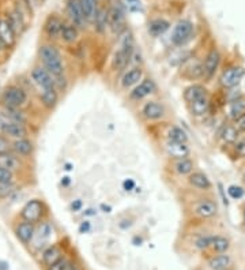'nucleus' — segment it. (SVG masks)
<instances>
[{"label": "nucleus", "instance_id": "nucleus-1", "mask_svg": "<svg viewBox=\"0 0 245 270\" xmlns=\"http://www.w3.org/2000/svg\"><path fill=\"white\" fill-rule=\"evenodd\" d=\"M42 66L51 73L53 78L64 75V64L59 48L53 44H42L38 51Z\"/></svg>", "mask_w": 245, "mask_h": 270}, {"label": "nucleus", "instance_id": "nucleus-2", "mask_svg": "<svg viewBox=\"0 0 245 270\" xmlns=\"http://www.w3.org/2000/svg\"><path fill=\"white\" fill-rule=\"evenodd\" d=\"M133 51V38L132 33L129 30H124L122 34V40H120V49H119L115 59H113V68L122 71L127 67L129 59L132 56Z\"/></svg>", "mask_w": 245, "mask_h": 270}, {"label": "nucleus", "instance_id": "nucleus-3", "mask_svg": "<svg viewBox=\"0 0 245 270\" xmlns=\"http://www.w3.org/2000/svg\"><path fill=\"white\" fill-rule=\"evenodd\" d=\"M0 101L5 108H20L27 103V93L20 86L10 85L1 92Z\"/></svg>", "mask_w": 245, "mask_h": 270}, {"label": "nucleus", "instance_id": "nucleus-4", "mask_svg": "<svg viewBox=\"0 0 245 270\" xmlns=\"http://www.w3.org/2000/svg\"><path fill=\"white\" fill-rule=\"evenodd\" d=\"M192 34H194V25H192V22L188 21V19H181L173 27L170 40H172L174 45L180 47V45H184L185 42L189 41Z\"/></svg>", "mask_w": 245, "mask_h": 270}, {"label": "nucleus", "instance_id": "nucleus-5", "mask_svg": "<svg viewBox=\"0 0 245 270\" xmlns=\"http://www.w3.org/2000/svg\"><path fill=\"white\" fill-rule=\"evenodd\" d=\"M66 11L68 19L71 21L74 26H77L78 29H85L86 27V16L82 8L81 1L79 0H67Z\"/></svg>", "mask_w": 245, "mask_h": 270}, {"label": "nucleus", "instance_id": "nucleus-6", "mask_svg": "<svg viewBox=\"0 0 245 270\" xmlns=\"http://www.w3.org/2000/svg\"><path fill=\"white\" fill-rule=\"evenodd\" d=\"M42 214H44V203L40 199H30L20 210V217L23 218V221L33 224L38 223Z\"/></svg>", "mask_w": 245, "mask_h": 270}, {"label": "nucleus", "instance_id": "nucleus-7", "mask_svg": "<svg viewBox=\"0 0 245 270\" xmlns=\"http://www.w3.org/2000/svg\"><path fill=\"white\" fill-rule=\"evenodd\" d=\"M244 68L240 67V66H232V67H228L222 71L220 77V82L225 89H232L240 83L241 79L244 78Z\"/></svg>", "mask_w": 245, "mask_h": 270}, {"label": "nucleus", "instance_id": "nucleus-8", "mask_svg": "<svg viewBox=\"0 0 245 270\" xmlns=\"http://www.w3.org/2000/svg\"><path fill=\"white\" fill-rule=\"evenodd\" d=\"M31 79L42 90L56 88L55 86V78L52 77L51 73L44 66H36L31 70Z\"/></svg>", "mask_w": 245, "mask_h": 270}, {"label": "nucleus", "instance_id": "nucleus-9", "mask_svg": "<svg viewBox=\"0 0 245 270\" xmlns=\"http://www.w3.org/2000/svg\"><path fill=\"white\" fill-rule=\"evenodd\" d=\"M108 15H109V26L115 33H122V31L127 30L124 27V10H122V5H113L108 10Z\"/></svg>", "mask_w": 245, "mask_h": 270}, {"label": "nucleus", "instance_id": "nucleus-10", "mask_svg": "<svg viewBox=\"0 0 245 270\" xmlns=\"http://www.w3.org/2000/svg\"><path fill=\"white\" fill-rule=\"evenodd\" d=\"M220 63H221L220 51H218L217 48L210 49L209 53H207L206 57H204L203 62L204 77H206V78H211V77L217 73V70L220 67Z\"/></svg>", "mask_w": 245, "mask_h": 270}, {"label": "nucleus", "instance_id": "nucleus-11", "mask_svg": "<svg viewBox=\"0 0 245 270\" xmlns=\"http://www.w3.org/2000/svg\"><path fill=\"white\" fill-rule=\"evenodd\" d=\"M66 22L61 19L60 16L57 15H49L46 18L45 23H44V31L48 36V38L51 40H57L60 38L61 30H63V26H64Z\"/></svg>", "mask_w": 245, "mask_h": 270}, {"label": "nucleus", "instance_id": "nucleus-12", "mask_svg": "<svg viewBox=\"0 0 245 270\" xmlns=\"http://www.w3.org/2000/svg\"><path fill=\"white\" fill-rule=\"evenodd\" d=\"M4 118V116H3ZM0 131L4 135H8L11 138H15V139H19V138H26L27 135V130H26L25 125H19V123H14V122H10L4 118L1 125H0Z\"/></svg>", "mask_w": 245, "mask_h": 270}, {"label": "nucleus", "instance_id": "nucleus-13", "mask_svg": "<svg viewBox=\"0 0 245 270\" xmlns=\"http://www.w3.org/2000/svg\"><path fill=\"white\" fill-rule=\"evenodd\" d=\"M52 236V227L51 224L48 221H42L40 223V225L36 228V234H34V238H33V244L36 249H41L44 247Z\"/></svg>", "mask_w": 245, "mask_h": 270}, {"label": "nucleus", "instance_id": "nucleus-14", "mask_svg": "<svg viewBox=\"0 0 245 270\" xmlns=\"http://www.w3.org/2000/svg\"><path fill=\"white\" fill-rule=\"evenodd\" d=\"M0 38L4 42L5 48H11L16 41V33L7 18H0Z\"/></svg>", "mask_w": 245, "mask_h": 270}, {"label": "nucleus", "instance_id": "nucleus-15", "mask_svg": "<svg viewBox=\"0 0 245 270\" xmlns=\"http://www.w3.org/2000/svg\"><path fill=\"white\" fill-rule=\"evenodd\" d=\"M217 212H218L217 203L213 202L211 199H202L195 206V214L199 216L200 218L214 217Z\"/></svg>", "mask_w": 245, "mask_h": 270}, {"label": "nucleus", "instance_id": "nucleus-16", "mask_svg": "<svg viewBox=\"0 0 245 270\" xmlns=\"http://www.w3.org/2000/svg\"><path fill=\"white\" fill-rule=\"evenodd\" d=\"M16 238L22 242V243H30L34 234H36V228H34V224L29 223V221H22L16 225L15 229Z\"/></svg>", "mask_w": 245, "mask_h": 270}, {"label": "nucleus", "instance_id": "nucleus-17", "mask_svg": "<svg viewBox=\"0 0 245 270\" xmlns=\"http://www.w3.org/2000/svg\"><path fill=\"white\" fill-rule=\"evenodd\" d=\"M166 151L169 153V156L173 158H187L189 154V147L187 143L184 142H173V140H168L166 143Z\"/></svg>", "mask_w": 245, "mask_h": 270}, {"label": "nucleus", "instance_id": "nucleus-18", "mask_svg": "<svg viewBox=\"0 0 245 270\" xmlns=\"http://www.w3.org/2000/svg\"><path fill=\"white\" fill-rule=\"evenodd\" d=\"M11 150L14 151L16 156L29 157L34 150V146H33V142L27 138H19L14 140V143L11 145Z\"/></svg>", "mask_w": 245, "mask_h": 270}, {"label": "nucleus", "instance_id": "nucleus-19", "mask_svg": "<svg viewBox=\"0 0 245 270\" xmlns=\"http://www.w3.org/2000/svg\"><path fill=\"white\" fill-rule=\"evenodd\" d=\"M143 116L148 120H158L165 115V109L161 104L155 103V101H150L144 105L142 109Z\"/></svg>", "mask_w": 245, "mask_h": 270}, {"label": "nucleus", "instance_id": "nucleus-20", "mask_svg": "<svg viewBox=\"0 0 245 270\" xmlns=\"http://www.w3.org/2000/svg\"><path fill=\"white\" fill-rule=\"evenodd\" d=\"M206 96H207V89L204 88L203 85H198V83L191 85V86L185 89V92H184V100H185L188 104L194 103L196 100L203 99Z\"/></svg>", "mask_w": 245, "mask_h": 270}, {"label": "nucleus", "instance_id": "nucleus-21", "mask_svg": "<svg viewBox=\"0 0 245 270\" xmlns=\"http://www.w3.org/2000/svg\"><path fill=\"white\" fill-rule=\"evenodd\" d=\"M155 90V85L151 79H144L142 83H139L136 88L133 89V92L131 93V97L133 100H142L144 97H147L151 93H154Z\"/></svg>", "mask_w": 245, "mask_h": 270}, {"label": "nucleus", "instance_id": "nucleus-22", "mask_svg": "<svg viewBox=\"0 0 245 270\" xmlns=\"http://www.w3.org/2000/svg\"><path fill=\"white\" fill-rule=\"evenodd\" d=\"M7 19H8V22L11 23V26H12L14 31L16 33V36L23 31L26 23H25V18H23V14H22V11H20L19 8H14V10H11Z\"/></svg>", "mask_w": 245, "mask_h": 270}, {"label": "nucleus", "instance_id": "nucleus-23", "mask_svg": "<svg viewBox=\"0 0 245 270\" xmlns=\"http://www.w3.org/2000/svg\"><path fill=\"white\" fill-rule=\"evenodd\" d=\"M94 29L97 30V33L102 34L104 31L107 30V27L109 26V15H108V10L104 7H98L97 14L94 16Z\"/></svg>", "mask_w": 245, "mask_h": 270}, {"label": "nucleus", "instance_id": "nucleus-24", "mask_svg": "<svg viewBox=\"0 0 245 270\" xmlns=\"http://www.w3.org/2000/svg\"><path fill=\"white\" fill-rule=\"evenodd\" d=\"M188 182L191 186H194L195 188H199V190H210L211 188L210 179L202 172H192L189 175Z\"/></svg>", "mask_w": 245, "mask_h": 270}, {"label": "nucleus", "instance_id": "nucleus-25", "mask_svg": "<svg viewBox=\"0 0 245 270\" xmlns=\"http://www.w3.org/2000/svg\"><path fill=\"white\" fill-rule=\"evenodd\" d=\"M169 27H170V23L166 19L157 18V19H153L148 23V33L153 37L162 36L165 31L169 30Z\"/></svg>", "mask_w": 245, "mask_h": 270}, {"label": "nucleus", "instance_id": "nucleus-26", "mask_svg": "<svg viewBox=\"0 0 245 270\" xmlns=\"http://www.w3.org/2000/svg\"><path fill=\"white\" fill-rule=\"evenodd\" d=\"M143 77V71L140 67H133L131 68L128 73L124 74V77L122 79V88H129L132 85H136V83L142 79Z\"/></svg>", "mask_w": 245, "mask_h": 270}, {"label": "nucleus", "instance_id": "nucleus-27", "mask_svg": "<svg viewBox=\"0 0 245 270\" xmlns=\"http://www.w3.org/2000/svg\"><path fill=\"white\" fill-rule=\"evenodd\" d=\"M41 103L45 107L46 109H53L56 107L57 100H59V93H57V89H48V90H42L41 93Z\"/></svg>", "mask_w": 245, "mask_h": 270}, {"label": "nucleus", "instance_id": "nucleus-28", "mask_svg": "<svg viewBox=\"0 0 245 270\" xmlns=\"http://www.w3.org/2000/svg\"><path fill=\"white\" fill-rule=\"evenodd\" d=\"M189 109H191V114L194 116H203L209 112L210 109V100L209 96H206L203 99H199L189 104Z\"/></svg>", "mask_w": 245, "mask_h": 270}, {"label": "nucleus", "instance_id": "nucleus-29", "mask_svg": "<svg viewBox=\"0 0 245 270\" xmlns=\"http://www.w3.org/2000/svg\"><path fill=\"white\" fill-rule=\"evenodd\" d=\"M232 264V258L228 254L215 255L214 258H211L209 262V266L211 270H226Z\"/></svg>", "mask_w": 245, "mask_h": 270}, {"label": "nucleus", "instance_id": "nucleus-30", "mask_svg": "<svg viewBox=\"0 0 245 270\" xmlns=\"http://www.w3.org/2000/svg\"><path fill=\"white\" fill-rule=\"evenodd\" d=\"M61 255H63L61 250L57 246H51L42 253V261L46 266H51L59 260H61Z\"/></svg>", "mask_w": 245, "mask_h": 270}, {"label": "nucleus", "instance_id": "nucleus-31", "mask_svg": "<svg viewBox=\"0 0 245 270\" xmlns=\"http://www.w3.org/2000/svg\"><path fill=\"white\" fill-rule=\"evenodd\" d=\"M79 37V30L77 26H74L72 23H64L63 30H61L60 38L67 44H72L75 42Z\"/></svg>", "mask_w": 245, "mask_h": 270}, {"label": "nucleus", "instance_id": "nucleus-32", "mask_svg": "<svg viewBox=\"0 0 245 270\" xmlns=\"http://www.w3.org/2000/svg\"><path fill=\"white\" fill-rule=\"evenodd\" d=\"M1 115H3L7 120L14 122V123H19V125H25L26 120H27L25 114H23L22 111H19V108H5L4 107Z\"/></svg>", "mask_w": 245, "mask_h": 270}, {"label": "nucleus", "instance_id": "nucleus-33", "mask_svg": "<svg viewBox=\"0 0 245 270\" xmlns=\"http://www.w3.org/2000/svg\"><path fill=\"white\" fill-rule=\"evenodd\" d=\"M0 165L14 172L20 168V161L18 157L8 151L5 154H0Z\"/></svg>", "mask_w": 245, "mask_h": 270}, {"label": "nucleus", "instance_id": "nucleus-34", "mask_svg": "<svg viewBox=\"0 0 245 270\" xmlns=\"http://www.w3.org/2000/svg\"><path fill=\"white\" fill-rule=\"evenodd\" d=\"M79 1H81V5L82 8H83V12H85V16H86L87 23L94 21V16H96L98 10L97 0H79Z\"/></svg>", "mask_w": 245, "mask_h": 270}, {"label": "nucleus", "instance_id": "nucleus-35", "mask_svg": "<svg viewBox=\"0 0 245 270\" xmlns=\"http://www.w3.org/2000/svg\"><path fill=\"white\" fill-rule=\"evenodd\" d=\"M202 75H204L203 63H191V64H188V66L185 67V70H184V77L188 79H196L202 77Z\"/></svg>", "mask_w": 245, "mask_h": 270}, {"label": "nucleus", "instance_id": "nucleus-36", "mask_svg": "<svg viewBox=\"0 0 245 270\" xmlns=\"http://www.w3.org/2000/svg\"><path fill=\"white\" fill-rule=\"evenodd\" d=\"M245 114V100L237 99L232 101L229 107V118L233 120H237L240 116Z\"/></svg>", "mask_w": 245, "mask_h": 270}, {"label": "nucleus", "instance_id": "nucleus-37", "mask_svg": "<svg viewBox=\"0 0 245 270\" xmlns=\"http://www.w3.org/2000/svg\"><path fill=\"white\" fill-rule=\"evenodd\" d=\"M174 171L179 175H191L194 171V162L189 158H180L177 162L174 164Z\"/></svg>", "mask_w": 245, "mask_h": 270}, {"label": "nucleus", "instance_id": "nucleus-38", "mask_svg": "<svg viewBox=\"0 0 245 270\" xmlns=\"http://www.w3.org/2000/svg\"><path fill=\"white\" fill-rule=\"evenodd\" d=\"M221 135H222V139L226 143H236L237 138H239V130L236 126H225Z\"/></svg>", "mask_w": 245, "mask_h": 270}, {"label": "nucleus", "instance_id": "nucleus-39", "mask_svg": "<svg viewBox=\"0 0 245 270\" xmlns=\"http://www.w3.org/2000/svg\"><path fill=\"white\" fill-rule=\"evenodd\" d=\"M229 240L224 238V236H213V242H211V247L217 253H226L228 249H229Z\"/></svg>", "mask_w": 245, "mask_h": 270}, {"label": "nucleus", "instance_id": "nucleus-40", "mask_svg": "<svg viewBox=\"0 0 245 270\" xmlns=\"http://www.w3.org/2000/svg\"><path fill=\"white\" fill-rule=\"evenodd\" d=\"M169 140H173V142H184L187 143L188 140V136L185 134V131L181 130L180 127H172L168 133Z\"/></svg>", "mask_w": 245, "mask_h": 270}, {"label": "nucleus", "instance_id": "nucleus-41", "mask_svg": "<svg viewBox=\"0 0 245 270\" xmlns=\"http://www.w3.org/2000/svg\"><path fill=\"white\" fill-rule=\"evenodd\" d=\"M14 183H0V199H5L12 195L14 190Z\"/></svg>", "mask_w": 245, "mask_h": 270}, {"label": "nucleus", "instance_id": "nucleus-42", "mask_svg": "<svg viewBox=\"0 0 245 270\" xmlns=\"http://www.w3.org/2000/svg\"><path fill=\"white\" fill-rule=\"evenodd\" d=\"M14 172L0 165V183H14Z\"/></svg>", "mask_w": 245, "mask_h": 270}, {"label": "nucleus", "instance_id": "nucleus-43", "mask_svg": "<svg viewBox=\"0 0 245 270\" xmlns=\"http://www.w3.org/2000/svg\"><path fill=\"white\" fill-rule=\"evenodd\" d=\"M228 192H229V195L233 199H240V198L244 197V188L240 187V186H230L229 188H228Z\"/></svg>", "mask_w": 245, "mask_h": 270}, {"label": "nucleus", "instance_id": "nucleus-44", "mask_svg": "<svg viewBox=\"0 0 245 270\" xmlns=\"http://www.w3.org/2000/svg\"><path fill=\"white\" fill-rule=\"evenodd\" d=\"M124 4L131 12H136V11L142 10V1L140 0H124Z\"/></svg>", "mask_w": 245, "mask_h": 270}, {"label": "nucleus", "instance_id": "nucleus-45", "mask_svg": "<svg viewBox=\"0 0 245 270\" xmlns=\"http://www.w3.org/2000/svg\"><path fill=\"white\" fill-rule=\"evenodd\" d=\"M211 242H213V236H203L196 242V247L200 250L207 249V247H211Z\"/></svg>", "mask_w": 245, "mask_h": 270}, {"label": "nucleus", "instance_id": "nucleus-46", "mask_svg": "<svg viewBox=\"0 0 245 270\" xmlns=\"http://www.w3.org/2000/svg\"><path fill=\"white\" fill-rule=\"evenodd\" d=\"M235 150L236 154L240 157V158H244L245 157V140H239L235 143Z\"/></svg>", "mask_w": 245, "mask_h": 270}, {"label": "nucleus", "instance_id": "nucleus-47", "mask_svg": "<svg viewBox=\"0 0 245 270\" xmlns=\"http://www.w3.org/2000/svg\"><path fill=\"white\" fill-rule=\"evenodd\" d=\"M11 150V145L8 140L5 139L4 136L0 135V154H5Z\"/></svg>", "mask_w": 245, "mask_h": 270}, {"label": "nucleus", "instance_id": "nucleus-48", "mask_svg": "<svg viewBox=\"0 0 245 270\" xmlns=\"http://www.w3.org/2000/svg\"><path fill=\"white\" fill-rule=\"evenodd\" d=\"M67 264H68V261L64 260V258H61L57 262H55L53 265L48 266V270H64L66 269Z\"/></svg>", "mask_w": 245, "mask_h": 270}, {"label": "nucleus", "instance_id": "nucleus-49", "mask_svg": "<svg viewBox=\"0 0 245 270\" xmlns=\"http://www.w3.org/2000/svg\"><path fill=\"white\" fill-rule=\"evenodd\" d=\"M236 122V127H237V130L239 131H245V114L243 116H240L239 119L235 120Z\"/></svg>", "mask_w": 245, "mask_h": 270}, {"label": "nucleus", "instance_id": "nucleus-50", "mask_svg": "<svg viewBox=\"0 0 245 270\" xmlns=\"http://www.w3.org/2000/svg\"><path fill=\"white\" fill-rule=\"evenodd\" d=\"M122 186H124V188H125L127 191H131V190L135 187V182H133L132 179H128V180H125V182L122 183Z\"/></svg>", "mask_w": 245, "mask_h": 270}, {"label": "nucleus", "instance_id": "nucleus-51", "mask_svg": "<svg viewBox=\"0 0 245 270\" xmlns=\"http://www.w3.org/2000/svg\"><path fill=\"white\" fill-rule=\"evenodd\" d=\"M89 229H90V224L85 221V223H82V225L79 227V232H81V234H86V232H89Z\"/></svg>", "mask_w": 245, "mask_h": 270}, {"label": "nucleus", "instance_id": "nucleus-52", "mask_svg": "<svg viewBox=\"0 0 245 270\" xmlns=\"http://www.w3.org/2000/svg\"><path fill=\"white\" fill-rule=\"evenodd\" d=\"M81 208H82V201H79V199H77V201H74V202L71 203V209L74 210V212L81 210Z\"/></svg>", "mask_w": 245, "mask_h": 270}, {"label": "nucleus", "instance_id": "nucleus-53", "mask_svg": "<svg viewBox=\"0 0 245 270\" xmlns=\"http://www.w3.org/2000/svg\"><path fill=\"white\" fill-rule=\"evenodd\" d=\"M64 270H79V269H78V266L75 265L74 262H68V264H67V266H66V269H64Z\"/></svg>", "mask_w": 245, "mask_h": 270}, {"label": "nucleus", "instance_id": "nucleus-54", "mask_svg": "<svg viewBox=\"0 0 245 270\" xmlns=\"http://www.w3.org/2000/svg\"><path fill=\"white\" fill-rule=\"evenodd\" d=\"M29 4H34V5H40L41 3H44V0H27Z\"/></svg>", "mask_w": 245, "mask_h": 270}, {"label": "nucleus", "instance_id": "nucleus-55", "mask_svg": "<svg viewBox=\"0 0 245 270\" xmlns=\"http://www.w3.org/2000/svg\"><path fill=\"white\" fill-rule=\"evenodd\" d=\"M68 183H70V177H64V180H61V184H63V186H67Z\"/></svg>", "mask_w": 245, "mask_h": 270}, {"label": "nucleus", "instance_id": "nucleus-56", "mask_svg": "<svg viewBox=\"0 0 245 270\" xmlns=\"http://www.w3.org/2000/svg\"><path fill=\"white\" fill-rule=\"evenodd\" d=\"M4 48H5L4 42L1 41V38H0V52H3V51H4Z\"/></svg>", "mask_w": 245, "mask_h": 270}, {"label": "nucleus", "instance_id": "nucleus-57", "mask_svg": "<svg viewBox=\"0 0 245 270\" xmlns=\"http://www.w3.org/2000/svg\"><path fill=\"white\" fill-rule=\"evenodd\" d=\"M244 221H245V208H244Z\"/></svg>", "mask_w": 245, "mask_h": 270}, {"label": "nucleus", "instance_id": "nucleus-58", "mask_svg": "<svg viewBox=\"0 0 245 270\" xmlns=\"http://www.w3.org/2000/svg\"><path fill=\"white\" fill-rule=\"evenodd\" d=\"M244 180H245V173H244Z\"/></svg>", "mask_w": 245, "mask_h": 270}, {"label": "nucleus", "instance_id": "nucleus-59", "mask_svg": "<svg viewBox=\"0 0 245 270\" xmlns=\"http://www.w3.org/2000/svg\"><path fill=\"white\" fill-rule=\"evenodd\" d=\"M44 1H46V0H44Z\"/></svg>", "mask_w": 245, "mask_h": 270}]
</instances>
